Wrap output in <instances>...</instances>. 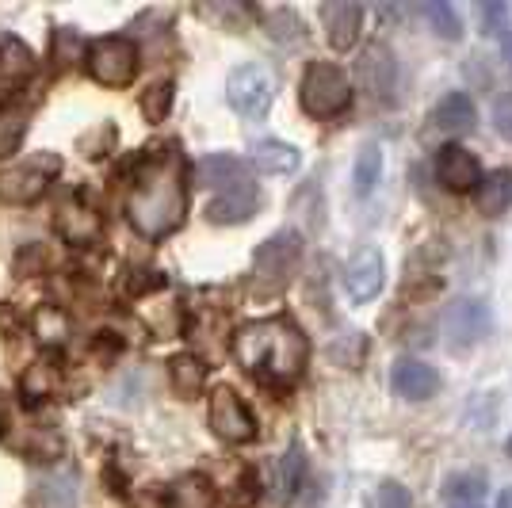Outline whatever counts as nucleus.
<instances>
[{"instance_id": "nucleus-1", "label": "nucleus", "mask_w": 512, "mask_h": 508, "mask_svg": "<svg viewBox=\"0 0 512 508\" xmlns=\"http://www.w3.org/2000/svg\"><path fill=\"white\" fill-rule=\"evenodd\" d=\"M130 226L142 237H165L188 214V188H184V161L176 149H157L134 172V188L127 199Z\"/></svg>"}, {"instance_id": "nucleus-2", "label": "nucleus", "mask_w": 512, "mask_h": 508, "mask_svg": "<svg viewBox=\"0 0 512 508\" xmlns=\"http://www.w3.org/2000/svg\"><path fill=\"white\" fill-rule=\"evenodd\" d=\"M234 356L245 371L264 379L291 382L306 367L310 344L291 318H260L241 325L234 337Z\"/></svg>"}, {"instance_id": "nucleus-3", "label": "nucleus", "mask_w": 512, "mask_h": 508, "mask_svg": "<svg viewBox=\"0 0 512 508\" xmlns=\"http://www.w3.org/2000/svg\"><path fill=\"white\" fill-rule=\"evenodd\" d=\"M302 107L306 115L314 119H333L341 115L344 107L352 104V88H348V77H344L337 65L329 62H314L302 77Z\"/></svg>"}, {"instance_id": "nucleus-4", "label": "nucleus", "mask_w": 512, "mask_h": 508, "mask_svg": "<svg viewBox=\"0 0 512 508\" xmlns=\"http://www.w3.org/2000/svg\"><path fill=\"white\" fill-rule=\"evenodd\" d=\"M299 264H302V237L295 230H279L253 253V276L264 287H283L287 279L299 272Z\"/></svg>"}, {"instance_id": "nucleus-5", "label": "nucleus", "mask_w": 512, "mask_h": 508, "mask_svg": "<svg viewBox=\"0 0 512 508\" xmlns=\"http://www.w3.org/2000/svg\"><path fill=\"white\" fill-rule=\"evenodd\" d=\"M272 96H276V81H272L268 65H256V62L237 65L234 73H230V81H226V100H230L237 115H245V119L268 115Z\"/></svg>"}, {"instance_id": "nucleus-6", "label": "nucleus", "mask_w": 512, "mask_h": 508, "mask_svg": "<svg viewBox=\"0 0 512 508\" xmlns=\"http://www.w3.org/2000/svg\"><path fill=\"white\" fill-rule=\"evenodd\" d=\"M88 73L107 88H127L138 73V50L130 39H100L88 50Z\"/></svg>"}, {"instance_id": "nucleus-7", "label": "nucleus", "mask_w": 512, "mask_h": 508, "mask_svg": "<svg viewBox=\"0 0 512 508\" xmlns=\"http://www.w3.org/2000/svg\"><path fill=\"white\" fill-rule=\"evenodd\" d=\"M344 291L352 302H371V298L383 291L386 283V260L379 249H371V245H363L356 253L348 256V264H344Z\"/></svg>"}, {"instance_id": "nucleus-8", "label": "nucleus", "mask_w": 512, "mask_h": 508, "mask_svg": "<svg viewBox=\"0 0 512 508\" xmlns=\"http://www.w3.org/2000/svg\"><path fill=\"white\" fill-rule=\"evenodd\" d=\"M211 428L226 440V444H249L256 436V421L253 413L245 409V402L237 398L230 386L214 390L211 398Z\"/></svg>"}, {"instance_id": "nucleus-9", "label": "nucleus", "mask_w": 512, "mask_h": 508, "mask_svg": "<svg viewBox=\"0 0 512 508\" xmlns=\"http://www.w3.org/2000/svg\"><path fill=\"white\" fill-rule=\"evenodd\" d=\"M58 172V161H23L16 169L0 172V199L4 203H35L46 191V180Z\"/></svg>"}, {"instance_id": "nucleus-10", "label": "nucleus", "mask_w": 512, "mask_h": 508, "mask_svg": "<svg viewBox=\"0 0 512 508\" xmlns=\"http://www.w3.org/2000/svg\"><path fill=\"white\" fill-rule=\"evenodd\" d=\"M356 77H360V88L371 100H390V96H394V85H398L394 54H390L383 43H371L360 54V62H356Z\"/></svg>"}, {"instance_id": "nucleus-11", "label": "nucleus", "mask_w": 512, "mask_h": 508, "mask_svg": "<svg viewBox=\"0 0 512 508\" xmlns=\"http://www.w3.org/2000/svg\"><path fill=\"white\" fill-rule=\"evenodd\" d=\"M81 482H77V470L58 466V470H46L35 478L31 486V505L35 508H77L81 501Z\"/></svg>"}, {"instance_id": "nucleus-12", "label": "nucleus", "mask_w": 512, "mask_h": 508, "mask_svg": "<svg viewBox=\"0 0 512 508\" xmlns=\"http://www.w3.org/2000/svg\"><path fill=\"white\" fill-rule=\"evenodd\" d=\"M444 329H448L451 348H467V344H478L490 329V314L482 302H470V298H459L444 314Z\"/></svg>"}, {"instance_id": "nucleus-13", "label": "nucleus", "mask_w": 512, "mask_h": 508, "mask_svg": "<svg viewBox=\"0 0 512 508\" xmlns=\"http://www.w3.org/2000/svg\"><path fill=\"white\" fill-rule=\"evenodd\" d=\"M436 180H440L448 191H470V188H478L482 172H478V161H474L470 149L444 146L440 149V157H436Z\"/></svg>"}, {"instance_id": "nucleus-14", "label": "nucleus", "mask_w": 512, "mask_h": 508, "mask_svg": "<svg viewBox=\"0 0 512 508\" xmlns=\"http://www.w3.org/2000/svg\"><path fill=\"white\" fill-rule=\"evenodd\" d=\"M256 207H260V191L245 180V184H237V188H226L222 195H214L211 203H207V218L211 222H226V226H237V222H245V218H253Z\"/></svg>"}, {"instance_id": "nucleus-15", "label": "nucleus", "mask_w": 512, "mask_h": 508, "mask_svg": "<svg viewBox=\"0 0 512 508\" xmlns=\"http://www.w3.org/2000/svg\"><path fill=\"white\" fill-rule=\"evenodd\" d=\"M390 382H394V390H398L402 398H409V402H425V398H432V394L440 390L436 367H428V363H421V360H406V356L394 363Z\"/></svg>"}, {"instance_id": "nucleus-16", "label": "nucleus", "mask_w": 512, "mask_h": 508, "mask_svg": "<svg viewBox=\"0 0 512 508\" xmlns=\"http://www.w3.org/2000/svg\"><path fill=\"white\" fill-rule=\"evenodd\" d=\"M192 180L195 188H237V184H245V165L234 153H207L195 161Z\"/></svg>"}, {"instance_id": "nucleus-17", "label": "nucleus", "mask_w": 512, "mask_h": 508, "mask_svg": "<svg viewBox=\"0 0 512 508\" xmlns=\"http://www.w3.org/2000/svg\"><path fill=\"white\" fill-rule=\"evenodd\" d=\"M360 20H363V8L360 4H348V0H333V4L321 8L325 35H329V43L337 46V50L356 46V39H360Z\"/></svg>"}, {"instance_id": "nucleus-18", "label": "nucleus", "mask_w": 512, "mask_h": 508, "mask_svg": "<svg viewBox=\"0 0 512 508\" xmlns=\"http://www.w3.org/2000/svg\"><path fill=\"white\" fill-rule=\"evenodd\" d=\"M249 157H253L256 169L268 172V176H287V172L299 169V149L279 142V138H260V142H253Z\"/></svg>"}, {"instance_id": "nucleus-19", "label": "nucleus", "mask_w": 512, "mask_h": 508, "mask_svg": "<svg viewBox=\"0 0 512 508\" xmlns=\"http://www.w3.org/2000/svg\"><path fill=\"white\" fill-rule=\"evenodd\" d=\"M486 497V474L478 470H459L440 486V501L448 508H478Z\"/></svg>"}, {"instance_id": "nucleus-20", "label": "nucleus", "mask_w": 512, "mask_h": 508, "mask_svg": "<svg viewBox=\"0 0 512 508\" xmlns=\"http://www.w3.org/2000/svg\"><path fill=\"white\" fill-rule=\"evenodd\" d=\"M432 127L444 134H463L474 127V100L467 92H448L440 104L432 107Z\"/></svg>"}, {"instance_id": "nucleus-21", "label": "nucleus", "mask_w": 512, "mask_h": 508, "mask_svg": "<svg viewBox=\"0 0 512 508\" xmlns=\"http://www.w3.org/2000/svg\"><path fill=\"white\" fill-rule=\"evenodd\" d=\"M512 207V169H497L478 180V211L486 218H501Z\"/></svg>"}, {"instance_id": "nucleus-22", "label": "nucleus", "mask_w": 512, "mask_h": 508, "mask_svg": "<svg viewBox=\"0 0 512 508\" xmlns=\"http://www.w3.org/2000/svg\"><path fill=\"white\" fill-rule=\"evenodd\" d=\"M31 69H35V58L20 39H0V92L23 85Z\"/></svg>"}, {"instance_id": "nucleus-23", "label": "nucleus", "mask_w": 512, "mask_h": 508, "mask_svg": "<svg viewBox=\"0 0 512 508\" xmlns=\"http://www.w3.org/2000/svg\"><path fill=\"white\" fill-rule=\"evenodd\" d=\"M379 176H383V146L375 142H363L356 153V165H352V188L360 199H367L371 191L379 188Z\"/></svg>"}, {"instance_id": "nucleus-24", "label": "nucleus", "mask_w": 512, "mask_h": 508, "mask_svg": "<svg viewBox=\"0 0 512 508\" xmlns=\"http://www.w3.org/2000/svg\"><path fill=\"white\" fill-rule=\"evenodd\" d=\"M302 478H306V455H302L299 444H291L279 459V493L283 501H295L302 489Z\"/></svg>"}, {"instance_id": "nucleus-25", "label": "nucleus", "mask_w": 512, "mask_h": 508, "mask_svg": "<svg viewBox=\"0 0 512 508\" xmlns=\"http://www.w3.org/2000/svg\"><path fill=\"white\" fill-rule=\"evenodd\" d=\"M169 508H214V493L203 478L188 474L169 489Z\"/></svg>"}, {"instance_id": "nucleus-26", "label": "nucleus", "mask_w": 512, "mask_h": 508, "mask_svg": "<svg viewBox=\"0 0 512 508\" xmlns=\"http://www.w3.org/2000/svg\"><path fill=\"white\" fill-rule=\"evenodd\" d=\"M169 379H172V390H176V394L192 398L195 390L203 386V379H207V367L195 360V356H176V360L169 363Z\"/></svg>"}, {"instance_id": "nucleus-27", "label": "nucleus", "mask_w": 512, "mask_h": 508, "mask_svg": "<svg viewBox=\"0 0 512 508\" xmlns=\"http://www.w3.org/2000/svg\"><path fill=\"white\" fill-rule=\"evenodd\" d=\"M27 107H0V157H12L27 134Z\"/></svg>"}, {"instance_id": "nucleus-28", "label": "nucleus", "mask_w": 512, "mask_h": 508, "mask_svg": "<svg viewBox=\"0 0 512 508\" xmlns=\"http://www.w3.org/2000/svg\"><path fill=\"white\" fill-rule=\"evenodd\" d=\"M264 27L272 31V39H276V43L299 46L302 39H306V27H302L299 12H291V8H276V12H268V16H264Z\"/></svg>"}, {"instance_id": "nucleus-29", "label": "nucleus", "mask_w": 512, "mask_h": 508, "mask_svg": "<svg viewBox=\"0 0 512 508\" xmlns=\"http://www.w3.org/2000/svg\"><path fill=\"white\" fill-rule=\"evenodd\" d=\"M421 12H425L428 27H432L436 35H444L448 43H455V39L463 35V23H459V16H455V8H451L448 0H428Z\"/></svg>"}, {"instance_id": "nucleus-30", "label": "nucleus", "mask_w": 512, "mask_h": 508, "mask_svg": "<svg viewBox=\"0 0 512 508\" xmlns=\"http://www.w3.org/2000/svg\"><path fill=\"white\" fill-rule=\"evenodd\" d=\"M58 226H62V233L65 237H73V241H92V237L100 233L96 214L85 211V207H65L62 218H58Z\"/></svg>"}, {"instance_id": "nucleus-31", "label": "nucleus", "mask_w": 512, "mask_h": 508, "mask_svg": "<svg viewBox=\"0 0 512 508\" xmlns=\"http://www.w3.org/2000/svg\"><path fill=\"white\" fill-rule=\"evenodd\" d=\"M172 107V85L165 81V85H153L146 96H142V111H146V119L150 123H161L165 115H169Z\"/></svg>"}, {"instance_id": "nucleus-32", "label": "nucleus", "mask_w": 512, "mask_h": 508, "mask_svg": "<svg viewBox=\"0 0 512 508\" xmlns=\"http://www.w3.org/2000/svg\"><path fill=\"white\" fill-rule=\"evenodd\" d=\"M375 508H413L409 489H402L398 482H383L379 493H375Z\"/></svg>"}, {"instance_id": "nucleus-33", "label": "nucleus", "mask_w": 512, "mask_h": 508, "mask_svg": "<svg viewBox=\"0 0 512 508\" xmlns=\"http://www.w3.org/2000/svg\"><path fill=\"white\" fill-rule=\"evenodd\" d=\"M493 127L501 130L505 138H512V96H501L493 104Z\"/></svg>"}, {"instance_id": "nucleus-34", "label": "nucleus", "mask_w": 512, "mask_h": 508, "mask_svg": "<svg viewBox=\"0 0 512 508\" xmlns=\"http://www.w3.org/2000/svg\"><path fill=\"white\" fill-rule=\"evenodd\" d=\"M482 16H486V35H501V27H505V20H509L505 4H486Z\"/></svg>"}, {"instance_id": "nucleus-35", "label": "nucleus", "mask_w": 512, "mask_h": 508, "mask_svg": "<svg viewBox=\"0 0 512 508\" xmlns=\"http://www.w3.org/2000/svg\"><path fill=\"white\" fill-rule=\"evenodd\" d=\"M497 508H512V489H501V497H497Z\"/></svg>"}, {"instance_id": "nucleus-36", "label": "nucleus", "mask_w": 512, "mask_h": 508, "mask_svg": "<svg viewBox=\"0 0 512 508\" xmlns=\"http://www.w3.org/2000/svg\"><path fill=\"white\" fill-rule=\"evenodd\" d=\"M0 428H4V398H0Z\"/></svg>"}, {"instance_id": "nucleus-37", "label": "nucleus", "mask_w": 512, "mask_h": 508, "mask_svg": "<svg viewBox=\"0 0 512 508\" xmlns=\"http://www.w3.org/2000/svg\"><path fill=\"white\" fill-rule=\"evenodd\" d=\"M509 455H512V440H509Z\"/></svg>"}]
</instances>
